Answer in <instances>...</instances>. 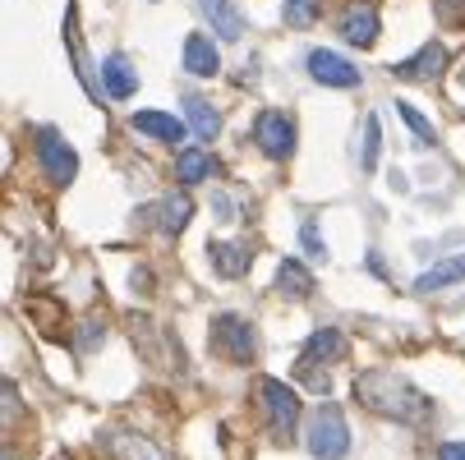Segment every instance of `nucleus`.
<instances>
[{
    "mask_svg": "<svg viewBox=\"0 0 465 460\" xmlns=\"http://www.w3.org/2000/svg\"><path fill=\"white\" fill-rule=\"evenodd\" d=\"M213 258H217V272L222 277H244L249 272V249H240V244H217Z\"/></svg>",
    "mask_w": 465,
    "mask_h": 460,
    "instance_id": "obj_18",
    "label": "nucleus"
},
{
    "mask_svg": "<svg viewBox=\"0 0 465 460\" xmlns=\"http://www.w3.org/2000/svg\"><path fill=\"white\" fill-rule=\"evenodd\" d=\"M309 451L318 460H346L351 451V428L337 410H318L313 424H309Z\"/></svg>",
    "mask_w": 465,
    "mask_h": 460,
    "instance_id": "obj_2",
    "label": "nucleus"
},
{
    "mask_svg": "<svg viewBox=\"0 0 465 460\" xmlns=\"http://www.w3.org/2000/svg\"><path fill=\"white\" fill-rule=\"evenodd\" d=\"M102 83H106L111 97H134L139 74H134V64H129L124 55H106V60H102Z\"/></svg>",
    "mask_w": 465,
    "mask_h": 460,
    "instance_id": "obj_11",
    "label": "nucleus"
},
{
    "mask_svg": "<svg viewBox=\"0 0 465 460\" xmlns=\"http://www.w3.org/2000/svg\"><path fill=\"white\" fill-rule=\"evenodd\" d=\"M37 161H42V171L51 175V184H70L74 180V171H79V157H74V148L64 143L55 129H42L37 134Z\"/></svg>",
    "mask_w": 465,
    "mask_h": 460,
    "instance_id": "obj_4",
    "label": "nucleus"
},
{
    "mask_svg": "<svg viewBox=\"0 0 465 460\" xmlns=\"http://www.w3.org/2000/svg\"><path fill=\"white\" fill-rule=\"evenodd\" d=\"M134 129H139V134H148V139H162V143H180L184 139V124L175 115H166V111H139L134 115Z\"/></svg>",
    "mask_w": 465,
    "mask_h": 460,
    "instance_id": "obj_13",
    "label": "nucleus"
},
{
    "mask_svg": "<svg viewBox=\"0 0 465 460\" xmlns=\"http://www.w3.org/2000/svg\"><path fill=\"white\" fill-rule=\"evenodd\" d=\"M175 171H180V180H184V184H198V180H208V175L217 171V161H213L208 152H198V148H189V152H180Z\"/></svg>",
    "mask_w": 465,
    "mask_h": 460,
    "instance_id": "obj_17",
    "label": "nucleus"
},
{
    "mask_svg": "<svg viewBox=\"0 0 465 460\" xmlns=\"http://www.w3.org/2000/svg\"><path fill=\"white\" fill-rule=\"evenodd\" d=\"M378 148H382V134H378V120L369 115V120H364V152H360V166H364V171L378 166Z\"/></svg>",
    "mask_w": 465,
    "mask_h": 460,
    "instance_id": "obj_21",
    "label": "nucleus"
},
{
    "mask_svg": "<svg viewBox=\"0 0 465 460\" xmlns=\"http://www.w3.org/2000/svg\"><path fill=\"white\" fill-rule=\"evenodd\" d=\"M360 396L373 406V410H382V415H396V419H420V396L406 387V382H396V377H364L360 382Z\"/></svg>",
    "mask_w": 465,
    "mask_h": 460,
    "instance_id": "obj_1",
    "label": "nucleus"
},
{
    "mask_svg": "<svg viewBox=\"0 0 465 460\" xmlns=\"http://www.w3.org/2000/svg\"><path fill=\"white\" fill-rule=\"evenodd\" d=\"M253 139H258V148L268 152V157H291L295 152V124L282 115V111H262L258 120H253Z\"/></svg>",
    "mask_w": 465,
    "mask_h": 460,
    "instance_id": "obj_5",
    "label": "nucleus"
},
{
    "mask_svg": "<svg viewBox=\"0 0 465 460\" xmlns=\"http://www.w3.org/2000/svg\"><path fill=\"white\" fill-rule=\"evenodd\" d=\"M203 19L217 28L222 42H235V37L244 33V15L231 5V0H203Z\"/></svg>",
    "mask_w": 465,
    "mask_h": 460,
    "instance_id": "obj_12",
    "label": "nucleus"
},
{
    "mask_svg": "<svg viewBox=\"0 0 465 460\" xmlns=\"http://www.w3.org/2000/svg\"><path fill=\"white\" fill-rule=\"evenodd\" d=\"M115 455H120V460H166L148 437H134V433H120V437H115Z\"/></svg>",
    "mask_w": 465,
    "mask_h": 460,
    "instance_id": "obj_19",
    "label": "nucleus"
},
{
    "mask_svg": "<svg viewBox=\"0 0 465 460\" xmlns=\"http://www.w3.org/2000/svg\"><path fill=\"white\" fill-rule=\"evenodd\" d=\"M184 221H189V199H184V193H175V199H166V208H162V230L175 235Z\"/></svg>",
    "mask_w": 465,
    "mask_h": 460,
    "instance_id": "obj_20",
    "label": "nucleus"
},
{
    "mask_svg": "<svg viewBox=\"0 0 465 460\" xmlns=\"http://www.w3.org/2000/svg\"><path fill=\"white\" fill-rule=\"evenodd\" d=\"M309 74L327 88H355L360 83V70L346 60V55H331V51H313L309 55Z\"/></svg>",
    "mask_w": 465,
    "mask_h": 460,
    "instance_id": "obj_6",
    "label": "nucleus"
},
{
    "mask_svg": "<svg viewBox=\"0 0 465 460\" xmlns=\"http://www.w3.org/2000/svg\"><path fill=\"white\" fill-rule=\"evenodd\" d=\"M396 111H401V124H411V134H415L420 143H433V139H438V134H433V124H429V120H424L415 106H406V102H401Z\"/></svg>",
    "mask_w": 465,
    "mask_h": 460,
    "instance_id": "obj_23",
    "label": "nucleus"
},
{
    "mask_svg": "<svg viewBox=\"0 0 465 460\" xmlns=\"http://www.w3.org/2000/svg\"><path fill=\"white\" fill-rule=\"evenodd\" d=\"M341 37L351 46H373L378 42V10L373 5H351L341 15Z\"/></svg>",
    "mask_w": 465,
    "mask_h": 460,
    "instance_id": "obj_8",
    "label": "nucleus"
},
{
    "mask_svg": "<svg viewBox=\"0 0 465 460\" xmlns=\"http://www.w3.org/2000/svg\"><path fill=\"white\" fill-rule=\"evenodd\" d=\"M304 249H309L313 258L322 253V244H318V226H313V221H304Z\"/></svg>",
    "mask_w": 465,
    "mask_h": 460,
    "instance_id": "obj_25",
    "label": "nucleus"
},
{
    "mask_svg": "<svg viewBox=\"0 0 465 460\" xmlns=\"http://www.w3.org/2000/svg\"><path fill=\"white\" fill-rule=\"evenodd\" d=\"M217 64H222V55H217V46H213L203 33H189V37H184V70H189V74L213 79Z\"/></svg>",
    "mask_w": 465,
    "mask_h": 460,
    "instance_id": "obj_9",
    "label": "nucleus"
},
{
    "mask_svg": "<svg viewBox=\"0 0 465 460\" xmlns=\"http://www.w3.org/2000/svg\"><path fill=\"white\" fill-rule=\"evenodd\" d=\"M438 460H465V442H451V446H442V455Z\"/></svg>",
    "mask_w": 465,
    "mask_h": 460,
    "instance_id": "obj_26",
    "label": "nucleus"
},
{
    "mask_svg": "<svg viewBox=\"0 0 465 460\" xmlns=\"http://www.w3.org/2000/svg\"><path fill=\"white\" fill-rule=\"evenodd\" d=\"M282 286H286V290H300V295H309V290H313V277H309V272L300 268V262L291 258V262H282Z\"/></svg>",
    "mask_w": 465,
    "mask_h": 460,
    "instance_id": "obj_24",
    "label": "nucleus"
},
{
    "mask_svg": "<svg viewBox=\"0 0 465 460\" xmlns=\"http://www.w3.org/2000/svg\"><path fill=\"white\" fill-rule=\"evenodd\" d=\"M451 281H465V253H456V258H447V262H442V268L424 272V277L415 281V290H420V295H429V290L451 286Z\"/></svg>",
    "mask_w": 465,
    "mask_h": 460,
    "instance_id": "obj_16",
    "label": "nucleus"
},
{
    "mask_svg": "<svg viewBox=\"0 0 465 460\" xmlns=\"http://www.w3.org/2000/svg\"><path fill=\"white\" fill-rule=\"evenodd\" d=\"M304 355H309V359H318V364L341 359V355H346V337L337 332V327H318V332L309 337V346H304Z\"/></svg>",
    "mask_w": 465,
    "mask_h": 460,
    "instance_id": "obj_15",
    "label": "nucleus"
},
{
    "mask_svg": "<svg viewBox=\"0 0 465 460\" xmlns=\"http://www.w3.org/2000/svg\"><path fill=\"white\" fill-rule=\"evenodd\" d=\"M318 19V0H286V24L291 28H309Z\"/></svg>",
    "mask_w": 465,
    "mask_h": 460,
    "instance_id": "obj_22",
    "label": "nucleus"
},
{
    "mask_svg": "<svg viewBox=\"0 0 465 460\" xmlns=\"http://www.w3.org/2000/svg\"><path fill=\"white\" fill-rule=\"evenodd\" d=\"M442 64H447V51L433 42V46H424L420 55H411V60L396 64V74L411 79V83H424V79H438V74H442Z\"/></svg>",
    "mask_w": 465,
    "mask_h": 460,
    "instance_id": "obj_10",
    "label": "nucleus"
},
{
    "mask_svg": "<svg viewBox=\"0 0 465 460\" xmlns=\"http://www.w3.org/2000/svg\"><path fill=\"white\" fill-rule=\"evenodd\" d=\"M258 401H262V410H268L277 437H291V433H295V424H300V396H295L291 387L262 377V382H258Z\"/></svg>",
    "mask_w": 465,
    "mask_h": 460,
    "instance_id": "obj_3",
    "label": "nucleus"
},
{
    "mask_svg": "<svg viewBox=\"0 0 465 460\" xmlns=\"http://www.w3.org/2000/svg\"><path fill=\"white\" fill-rule=\"evenodd\" d=\"M184 120H189V129H193L203 143H213V139L222 134V115H217L203 97H184Z\"/></svg>",
    "mask_w": 465,
    "mask_h": 460,
    "instance_id": "obj_14",
    "label": "nucleus"
},
{
    "mask_svg": "<svg viewBox=\"0 0 465 460\" xmlns=\"http://www.w3.org/2000/svg\"><path fill=\"white\" fill-rule=\"evenodd\" d=\"M213 332H217V350L226 346L235 359H253V350H258V341H253V327L244 322V318H217L213 322Z\"/></svg>",
    "mask_w": 465,
    "mask_h": 460,
    "instance_id": "obj_7",
    "label": "nucleus"
}]
</instances>
